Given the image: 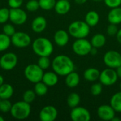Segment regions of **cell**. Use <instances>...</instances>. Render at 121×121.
<instances>
[{
	"label": "cell",
	"mask_w": 121,
	"mask_h": 121,
	"mask_svg": "<svg viewBox=\"0 0 121 121\" xmlns=\"http://www.w3.org/2000/svg\"><path fill=\"white\" fill-rule=\"evenodd\" d=\"M27 18L26 12L20 8L9 9V20L16 25L23 24L26 21Z\"/></svg>",
	"instance_id": "cell-12"
},
{
	"label": "cell",
	"mask_w": 121,
	"mask_h": 121,
	"mask_svg": "<svg viewBox=\"0 0 121 121\" xmlns=\"http://www.w3.org/2000/svg\"><path fill=\"white\" fill-rule=\"evenodd\" d=\"M116 69V72H117V74H118V78H121V66H119L118 67H117Z\"/></svg>",
	"instance_id": "cell-42"
},
{
	"label": "cell",
	"mask_w": 121,
	"mask_h": 121,
	"mask_svg": "<svg viewBox=\"0 0 121 121\" xmlns=\"http://www.w3.org/2000/svg\"></svg>",
	"instance_id": "cell-51"
},
{
	"label": "cell",
	"mask_w": 121,
	"mask_h": 121,
	"mask_svg": "<svg viewBox=\"0 0 121 121\" xmlns=\"http://www.w3.org/2000/svg\"><path fill=\"white\" fill-rule=\"evenodd\" d=\"M99 13L95 11H90L87 12V13L85 16L84 21L90 26V27H94L96 26L99 22Z\"/></svg>",
	"instance_id": "cell-22"
},
{
	"label": "cell",
	"mask_w": 121,
	"mask_h": 121,
	"mask_svg": "<svg viewBox=\"0 0 121 121\" xmlns=\"http://www.w3.org/2000/svg\"><path fill=\"white\" fill-rule=\"evenodd\" d=\"M97 50H98V48H94V47L92 46V48H91V49L90 50V53L89 54L91 55H96V53H97Z\"/></svg>",
	"instance_id": "cell-41"
},
{
	"label": "cell",
	"mask_w": 121,
	"mask_h": 121,
	"mask_svg": "<svg viewBox=\"0 0 121 121\" xmlns=\"http://www.w3.org/2000/svg\"><path fill=\"white\" fill-rule=\"evenodd\" d=\"M0 101H1V98H0Z\"/></svg>",
	"instance_id": "cell-49"
},
{
	"label": "cell",
	"mask_w": 121,
	"mask_h": 121,
	"mask_svg": "<svg viewBox=\"0 0 121 121\" xmlns=\"http://www.w3.org/2000/svg\"><path fill=\"white\" fill-rule=\"evenodd\" d=\"M80 82V77L79 74L73 71L66 75L65 78V84L69 88H74L77 86Z\"/></svg>",
	"instance_id": "cell-20"
},
{
	"label": "cell",
	"mask_w": 121,
	"mask_h": 121,
	"mask_svg": "<svg viewBox=\"0 0 121 121\" xmlns=\"http://www.w3.org/2000/svg\"><path fill=\"white\" fill-rule=\"evenodd\" d=\"M90 42L93 47L96 48H101L105 45L106 43V38L104 35L101 33H96L91 38Z\"/></svg>",
	"instance_id": "cell-24"
},
{
	"label": "cell",
	"mask_w": 121,
	"mask_h": 121,
	"mask_svg": "<svg viewBox=\"0 0 121 121\" xmlns=\"http://www.w3.org/2000/svg\"><path fill=\"white\" fill-rule=\"evenodd\" d=\"M118 28L117 27V26L116 24H113V23H110L108 27H107V34L109 35V36H115L116 35L117 33H118Z\"/></svg>",
	"instance_id": "cell-37"
},
{
	"label": "cell",
	"mask_w": 121,
	"mask_h": 121,
	"mask_svg": "<svg viewBox=\"0 0 121 121\" xmlns=\"http://www.w3.org/2000/svg\"><path fill=\"white\" fill-rule=\"evenodd\" d=\"M48 86L42 81L35 84L34 91L38 96H44L48 93Z\"/></svg>",
	"instance_id": "cell-27"
},
{
	"label": "cell",
	"mask_w": 121,
	"mask_h": 121,
	"mask_svg": "<svg viewBox=\"0 0 121 121\" xmlns=\"http://www.w3.org/2000/svg\"><path fill=\"white\" fill-rule=\"evenodd\" d=\"M121 121V119L120 118H117V117H114L113 119H112V121Z\"/></svg>",
	"instance_id": "cell-45"
},
{
	"label": "cell",
	"mask_w": 121,
	"mask_h": 121,
	"mask_svg": "<svg viewBox=\"0 0 121 121\" xmlns=\"http://www.w3.org/2000/svg\"><path fill=\"white\" fill-rule=\"evenodd\" d=\"M120 89H121V84H120Z\"/></svg>",
	"instance_id": "cell-48"
},
{
	"label": "cell",
	"mask_w": 121,
	"mask_h": 121,
	"mask_svg": "<svg viewBox=\"0 0 121 121\" xmlns=\"http://www.w3.org/2000/svg\"><path fill=\"white\" fill-rule=\"evenodd\" d=\"M105 4L111 8H116V7H118L121 5V0H104Z\"/></svg>",
	"instance_id": "cell-38"
},
{
	"label": "cell",
	"mask_w": 121,
	"mask_h": 121,
	"mask_svg": "<svg viewBox=\"0 0 121 121\" xmlns=\"http://www.w3.org/2000/svg\"><path fill=\"white\" fill-rule=\"evenodd\" d=\"M108 21L110 23L118 25L121 23V7L113 8L110 10L107 16Z\"/></svg>",
	"instance_id": "cell-18"
},
{
	"label": "cell",
	"mask_w": 121,
	"mask_h": 121,
	"mask_svg": "<svg viewBox=\"0 0 121 121\" xmlns=\"http://www.w3.org/2000/svg\"><path fill=\"white\" fill-rule=\"evenodd\" d=\"M43 74V69H42L38 64L28 65L24 70L26 78L31 83L34 84L42 81Z\"/></svg>",
	"instance_id": "cell-5"
},
{
	"label": "cell",
	"mask_w": 121,
	"mask_h": 121,
	"mask_svg": "<svg viewBox=\"0 0 121 121\" xmlns=\"http://www.w3.org/2000/svg\"><path fill=\"white\" fill-rule=\"evenodd\" d=\"M38 65L43 70L47 69L48 68H49V67L51 65L49 57H46V56L40 57V58H39V60L38 61Z\"/></svg>",
	"instance_id": "cell-30"
},
{
	"label": "cell",
	"mask_w": 121,
	"mask_h": 121,
	"mask_svg": "<svg viewBox=\"0 0 121 121\" xmlns=\"http://www.w3.org/2000/svg\"><path fill=\"white\" fill-rule=\"evenodd\" d=\"M54 72L59 76H66L74 70V64L72 60L65 55L56 56L52 62Z\"/></svg>",
	"instance_id": "cell-1"
},
{
	"label": "cell",
	"mask_w": 121,
	"mask_h": 121,
	"mask_svg": "<svg viewBox=\"0 0 121 121\" xmlns=\"http://www.w3.org/2000/svg\"><path fill=\"white\" fill-rule=\"evenodd\" d=\"M13 94V88L9 84H3L0 86L1 99H9Z\"/></svg>",
	"instance_id": "cell-23"
},
{
	"label": "cell",
	"mask_w": 121,
	"mask_h": 121,
	"mask_svg": "<svg viewBox=\"0 0 121 121\" xmlns=\"http://www.w3.org/2000/svg\"><path fill=\"white\" fill-rule=\"evenodd\" d=\"M9 19V9L7 8L0 9V23H5Z\"/></svg>",
	"instance_id": "cell-35"
},
{
	"label": "cell",
	"mask_w": 121,
	"mask_h": 121,
	"mask_svg": "<svg viewBox=\"0 0 121 121\" xmlns=\"http://www.w3.org/2000/svg\"><path fill=\"white\" fill-rule=\"evenodd\" d=\"M105 65L113 69H116L121 65V54L116 50H108L104 56Z\"/></svg>",
	"instance_id": "cell-8"
},
{
	"label": "cell",
	"mask_w": 121,
	"mask_h": 121,
	"mask_svg": "<svg viewBox=\"0 0 121 121\" xmlns=\"http://www.w3.org/2000/svg\"><path fill=\"white\" fill-rule=\"evenodd\" d=\"M116 39H117V41L121 44V28L120 29H118V33H117V34H116Z\"/></svg>",
	"instance_id": "cell-40"
},
{
	"label": "cell",
	"mask_w": 121,
	"mask_h": 121,
	"mask_svg": "<svg viewBox=\"0 0 121 121\" xmlns=\"http://www.w3.org/2000/svg\"><path fill=\"white\" fill-rule=\"evenodd\" d=\"M11 43L16 48H22L28 46L31 43L30 35L24 32H16L11 37Z\"/></svg>",
	"instance_id": "cell-10"
},
{
	"label": "cell",
	"mask_w": 121,
	"mask_h": 121,
	"mask_svg": "<svg viewBox=\"0 0 121 121\" xmlns=\"http://www.w3.org/2000/svg\"><path fill=\"white\" fill-rule=\"evenodd\" d=\"M18 63V57L13 52H7L0 58V67L1 69L9 71L13 69Z\"/></svg>",
	"instance_id": "cell-9"
},
{
	"label": "cell",
	"mask_w": 121,
	"mask_h": 121,
	"mask_svg": "<svg viewBox=\"0 0 121 121\" xmlns=\"http://www.w3.org/2000/svg\"><path fill=\"white\" fill-rule=\"evenodd\" d=\"M40 8L43 10L49 11L55 7L56 1L55 0H39Z\"/></svg>",
	"instance_id": "cell-29"
},
{
	"label": "cell",
	"mask_w": 121,
	"mask_h": 121,
	"mask_svg": "<svg viewBox=\"0 0 121 121\" xmlns=\"http://www.w3.org/2000/svg\"><path fill=\"white\" fill-rule=\"evenodd\" d=\"M47 26V21L43 16H37L33 19L31 24L32 30L35 33H42Z\"/></svg>",
	"instance_id": "cell-16"
},
{
	"label": "cell",
	"mask_w": 121,
	"mask_h": 121,
	"mask_svg": "<svg viewBox=\"0 0 121 121\" xmlns=\"http://www.w3.org/2000/svg\"><path fill=\"white\" fill-rule=\"evenodd\" d=\"M35 95H36V94L35 93L34 91L30 90V89L26 90L24 92L23 95V101L27 102V103H28V104H30V103H32L35 100Z\"/></svg>",
	"instance_id": "cell-32"
},
{
	"label": "cell",
	"mask_w": 121,
	"mask_h": 121,
	"mask_svg": "<svg viewBox=\"0 0 121 121\" xmlns=\"http://www.w3.org/2000/svg\"><path fill=\"white\" fill-rule=\"evenodd\" d=\"M11 43V37L4 33H0V52L7 50L9 48Z\"/></svg>",
	"instance_id": "cell-28"
},
{
	"label": "cell",
	"mask_w": 121,
	"mask_h": 121,
	"mask_svg": "<svg viewBox=\"0 0 121 121\" xmlns=\"http://www.w3.org/2000/svg\"><path fill=\"white\" fill-rule=\"evenodd\" d=\"M4 121V118H3V117H1V116H0V121Z\"/></svg>",
	"instance_id": "cell-46"
},
{
	"label": "cell",
	"mask_w": 121,
	"mask_h": 121,
	"mask_svg": "<svg viewBox=\"0 0 121 121\" xmlns=\"http://www.w3.org/2000/svg\"><path fill=\"white\" fill-rule=\"evenodd\" d=\"M3 84H4V77H3L1 75H0V86H1Z\"/></svg>",
	"instance_id": "cell-44"
},
{
	"label": "cell",
	"mask_w": 121,
	"mask_h": 121,
	"mask_svg": "<svg viewBox=\"0 0 121 121\" xmlns=\"http://www.w3.org/2000/svg\"><path fill=\"white\" fill-rule=\"evenodd\" d=\"M116 111L111 105L104 104L97 109V115L101 120L106 121H112L116 116Z\"/></svg>",
	"instance_id": "cell-13"
},
{
	"label": "cell",
	"mask_w": 121,
	"mask_h": 121,
	"mask_svg": "<svg viewBox=\"0 0 121 121\" xmlns=\"http://www.w3.org/2000/svg\"><path fill=\"white\" fill-rule=\"evenodd\" d=\"M54 9L59 15H65L69 11L71 4L69 0H58L56 1Z\"/></svg>",
	"instance_id": "cell-17"
},
{
	"label": "cell",
	"mask_w": 121,
	"mask_h": 121,
	"mask_svg": "<svg viewBox=\"0 0 121 121\" xmlns=\"http://www.w3.org/2000/svg\"><path fill=\"white\" fill-rule=\"evenodd\" d=\"M92 48L90 41L85 38L77 39L72 44L73 52L79 56H86L90 53V50Z\"/></svg>",
	"instance_id": "cell-6"
},
{
	"label": "cell",
	"mask_w": 121,
	"mask_h": 121,
	"mask_svg": "<svg viewBox=\"0 0 121 121\" xmlns=\"http://www.w3.org/2000/svg\"><path fill=\"white\" fill-rule=\"evenodd\" d=\"M57 110L52 106H46L43 107L39 113V118L41 121H54L57 117Z\"/></svg>",
	"instance_id": "cell-14"
},
{
	"label": "cell",
	"mask_w": 121,
	"mask_h": 121,
	"mask_svg": "<svg viewBox=\"0 0 121 121\" xmlns=\"http://www.w3.org/2000/svg\"><path fill=\"white\" fill-rule=\"evenodd\" d=\"M80 101H81L80 96L78 94L73 92V93H71L68 96L67 99V103L69 108H73L79 106Z\"/></svg>",
	"instance_id": "cell-26"
},
{
	"label": "cell",
	"mask_w": 121,
	"mask_h": 121,
	"mask_svg": "<svg viewBox=\"0 0 121 121\" xmlns=\"http://www.w3.org/2000/svg\"><path fill=\"white\" fill-rule=\"evenodd\" d=\"M103 91V84L100 83H94L91 85L90 91L93 96H99L102 93Z\"/></svg>",
	"instance_id": "cell-33"
},
{
	"label": "cell",
	"mask_w": 121,
	"mask_h": 121,
	"mask_svg": "<svg viewBox=\"0 0 121 121\" xmlns=\"http://www.w3.org/2000/svg\"><path fill=\"white\" fill-rule=\"evenodd\" d=\"M74 1L78 4H84L87 1V0H74Z\"/></svg>",
	"instance_id": "cell-43"
},
{
	"label": "cell",
	"mask_w": 121,
	"mask_h": 121,
	"mask_svg": "<svg viewBox=\"0 0 121 121\" xmlns=\"http://www.w3.org/2000/svg\"><path fill=\"white\" fill-rule=\"evenodd\" d=\"M118 77L115 69L109 68L102 70L100 73L99 81L104 86H112L118 80Z\"/></svg>",
	"instance_id": "cell-7"
},
{
	"label": "cell",
	"mask_w": 121,
	"mask_h": 121,
	"mask_svg": "<svg viewBox=\"0 0 121 121\" xmlns=\"http://www.w3.org/2000/svg\"><path fill=\"white\" fill-rule=\"evenodd\" d=\"M69 33L64 30H59L56 31L54 35V40L58 46H65L69 43Z\"/></svg>",
	"instance_id": "cell-15"
},
{
	"label": "cell",
	"mask_w": 121,
	"mask_h": 121,
	"mask_svg": "<svg viewBox=\"0 0 121 121\" xmlns=\"http://www.w3.org/2000/svg\"><path fill=\"white\" fill-rule=\"evenodd\" d=\"M110 105L117 113H121V91L114 94L110 101Z\"/></svg>",
	"instance_id": "cell-25"
},
{
	"label": "cell",
	"mask_w": 121,
	"mask_h": 121,
	"mask_svg": "<svg viewBox=\"0 0 121 121\" xmlns=\"http://www.w3.org/2000/svg\"><path fill=\"white\" fill-rule=\"evenodd\" d=\"M12 104L9 99H1L0 101V111L3 113H8L11 111Z\"/></svg>",
	"instance_id": "cell-31"
},
{
	"label": "cell",
	"mask_w": 121,
	"mask_h": 121,
	"mask_svg": "<svg viewBox=\"0 0 121 121\" xmlns=\"http://www.w3.org/2000/svg\"><path fill=\"white\" fill-rule=\"evenodd\" d=\"M42 82L48 86H53L58 82V74L55 72H48L43 74Z\"/></svg>",
	"instance_id": "cell-19"
},
{
	"label": "cell",
	"mask_w": 121,
	"mask_h": 121,
	"mask_svg": "<svg viewBox=\"0 0 121 121\" xmlns=\"http://www.w3.org/2000/svg\"><path fill=\"white\" fill-rule=\"evenodd\" d=\"M33 52L39 57H49L53 52V45L50 40L45 38H36L32 45Z\"/></svg>",
	"instance_id": "cell-2"
},
{
	"label": "cell",
	"mask_w": 121,
	"mask_h": 121,
	"mask_svg": "<svg viewBox=\"0 0 121 121\" xmlns=\"http://www.w3.org/2000/svg\"></svg>",
	"instance_id": "cell-50"
},
{
	"label": "cell",
	"mask_w": 121,
	"mask_h": 121,
	"mask_svg": "<svg viewBox=\"0 0 121 121\" xmlns=\"http://www.w3.org/2000/svg\"><path fill=\"white\" fill-rule=\"evenodd\" d=\"M23 0H8L9 6L11 9L20 8L23 4Z\"/></svg>",
	"instance_id": "cell-39"
},
{
	"label": "cell",
	"mask_w": 121,
	"mask_h": 121,
	"mask_svg": "<svg viewBox=\"0 0 121 121\" xmlns=\"http://www.w3.org/2000/svg\"><path fill=\"white\" fill-rule=\"evenodd\" d=\"M70 118L73 121H89L91 120V114L86 108L76 106L72 108Z\"/></svg>",
	"instance_id": "cell-11"
},
{
	"label": "cell",
	"mask_w": 121,
	"mask_h": 121,
	"mask_svg": "<svg viewBox=\"0 0 121 121\" xmlns=\"http://www.w3.org/2000/svg\"><path fill=\"white\" fill-rule=\"evenodd\" d=\"M30 111L31 108L30 104L24 101H21L12 104L10 112L11 116L14 118L18 120H23L27 118L30 116Z\"/></svg>",
	"instance_id": "cell-4"
},
{
	"label": "cell",
	"mask_w": 121,
	"mask_h": 121,
	"mask_svg": "<svg viewBox=\"0 0 121 121\" xmlns=\"http://www.w3.org/2000/svg\"><path fill=\"white\" fill-rule=\"evenodd\" d=\"M69 34L76 39L85 38L90 33V26L83 21H75L68 27Z\"/></svg>",
	"instance_id": "cell-3"
},
{
	"label": "cell",
	"mask_w": 121,
	"mask_h": 121,
	"mask_svg": "<svg viewBox=\"0 0 121 121\" xmlns=\"http://www.w3.org/2000/svg\"><path fill=\"white\" fill-rule=\"evenodd\" d=\"M94 1H104V0H92Z\"/></svg>",
	"instance_id": "cell-47"
},
{
	"label": "cell",
	"mask_w": 121,
	"mask_h": 121,
	"mask_svg": "<svg viewBox=\"0 0 121 121\" xmlns=\"http://www.w3.org/2000/svg\"><path fill=\"white\" fill-rule=\"evenodd\" d=\"M100 72L98 69L90 67L86 69L84 72V78L88 82H96L99 79Z\"/></svg>",
	"instance_id": "cell-21"
},
{
	"label": "cell",
	"mask_w": 121,
	"mask_h": 121,
	"mask_svg": "<svg viewBox=\"0 0 121 121\" xmlns=\"http://www.w3.org/2000/svg\"><path fill=\"white\" fill-rule=\"evenodd\" d=\"M26 7L29 11H35L40 7L39 1L37 0H29L26 4Z\"/></svg>",
	"instance_id": "cell-34"
},
{
	"label": "cell",
	"mask_w": 121,
	"mask_h": 121,
	"mask_svg": "<svg viewBox=\"0 0 121 121\" xmlns=\"http://www.w3.org/2000/svg\"><path fill=\"white\" fill-rule=\"evenodd\" d=\"M15 33H16V30L13 25L8 23L3 26V33L6 34V35L11 37Z\"/></svg>",
	"instance_id": "cell-36"
}]
</instances>
